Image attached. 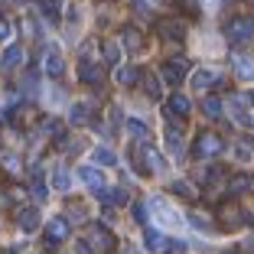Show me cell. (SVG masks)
Instances as JSON below:
<instances>
[{"label": "cell", "mask_w": 254, "mask_h": 254, "mask_svg": "<svg viewBox=\"0 0 254 254\" xmlns=\"http://www.w3.org/2000/svg\"><path fill=\"white\" fill-rule=\"evenodd\" d=\"M39 7H43V16L49 23L59 20V10H62V0H39Z\"/></svg>", "instance_id": "2e32d148"}, {"label": "cell", "mask_w": 254, "mask_h": 254, "mask_svg": "<svg viewBox=\"0 0 254 254\" xmlns=\"http://www.w3.org/2000/svg\"><path fill=\"white\" fill-rule=\"evenodd\" d=\"M7 254H16V251H7Z\"/></svg>", "instance_id": "60d3db41"}, {"label": "cell", "mask_w": 254, "mask_h": 254, "mask_svg": "<svg viewBox=\"0 0 254 254\" xmlns=\"http://www.w3.org/2000/svg\"><path fill=\"white\" fill-rule=\"evenodd\" d=\"M218 215H222L225 225H241V222H245V212H241V209H232V205H225Z\"/></svg>", "instance_id": "d6986e66"}, {"label": "cell", "mask_w": 254, "mask_h": 254, "mask_svg": "<svg viewBox=\"0 0 254 254\" xmlns=\"http://www.w3.org/2000/svg\"><path fill=\"white\" fill-rule=\"evenodd\" d=\"M238 160H251V143H245V140H238Z\"/></svg>", "instance_id": "e575fe53"}, {"label": "cell", "mask_w": 254, "mask_h": 254, "mask_svg": "<svg viewBox=\"0 0 254 254\" xmlns=\"http://www.w3.org/2000/svg\"><path fill=\"white\" fill-rule=\"evenodd\" d=\"M232 118L238 121V124H251V118H248V108H245V101H241V98H232Z\"/></svg>", "instance_id": "e0dca14e"}, {"label": "cell", "mask_w": 254, "mask_h": 254, "mask_svg": "<svg viewBox=\"0 0 254 254\" xmlns=\"http://www.w3.org/2000/svg\"><path fill=\"white\" fill-rule=\"evenodd\" d=\"M118 82H121V85H134V82H140V72H137L134 65H124V68L118 72Z\"/></svg>", "instance_id": "603a6c76"}, {"label": "cell", "mask_w": 254, "mask_h": 254, "mask_svg": "<svg viewBox=\"0 0 254 254\" xmlns=\"http://www.w3.org/2000/svg\"><path fill=\"white\" fill-rule=\"evenodd\" d=\"M101 199H105L108 205H121L127 195H124V189H111V192H101Z\"/></svg>", "instance_id": "1f68e13d"}, {"label": "cell", "mask_w": 254, "mask_h": 254, "mask_svg": "<svg viewBox=\"0 0 254 254\" xmlns=\"http://www.w3.org/2000/svg\"><path fill=\"white\" fill-rule=\"evenodd\" d=\"M140 153H143V163H147V166H143V170H150V173H163V170H166V163H163V160H160V153H157V150L143 147Z\"/></svg>", "instance_id": "4fadbf2b"}, {"label": "cell", "mask_w": 254, "mask_h": 254, "mask_svg": "<svg viewBox=\"0 0 254 254\" xmlns=\"http://www.w3.org/2000/svg\"><path fill=\"white\" fill-rule=\"evenodd\" d=\"M183 33H186V30H183L180 20H160V36H163V39H170V43H180Z\"/></svg>", "instance_id": "ba28073f"}, {"label": "cell", "mask_w": 254, "mask_h": 254, "mask_svg": "<svg viewBox=\"0 0 254 254\" xmlns=\"http://www.w3.org/2000/svg\"><path fill=\"white\" fill-rule=\"evenodd\" d=\"M91 245H95L98 251H111V248H114V238H111V232H108V228H95V232H91Z\"/></svg>", "instance_id": "5bb4252c"}, {"label": "cell", "mask_w": 254, "mask_h": 254, "mask_svg": "<svg viewBox=\"0 0 254 254\" xmlns=\"http://www.w3.org/2000/svg\"><path fill=\"white\" fill-rule=\"evenodd\" d=\"M43 134L46 137H56V134H59V121H53V118L43 121Z\"/></svg>", "instance_id": "836d02e7"}, {"label": "cell", "mask_w": 254, "mask_h": 254, "mask_svg": "<svg viewBox=\"0 0 254 254\" xmlns=\"http://www.w3.org/2000/svg\"><path fill=\"white\" fill-rule=\"evenodd\" d=\"M16 222H20L23 232H36V225H39V212H36V209H20V212H16Z\"/></svg>", "instance_id": "7c38bea8"}, {"label": "cell", "mask_w": 254, "mask_h": 254, "mask_svg": "<svg viewBox=\"0 0 254 254\" xmlns=\"http://www.w3.org/2000/svg\"><path fill=\"white\" fill-rule=\"evenodd\" d=\"M33 195H36V199H39V202H43V199H46V183H43V180H39V176H36V183H33Z\"/></svg>", "instance_id": "d590c367"}, {"label": "cell", "mask_w": 254, "mask_h": 254, "mask_svg": "<svg viewBox=\"0 0 254 254\" xmlns=\"http://www.w3.org/2000/svg\"><path fill=\"white\" fill-rule=\"evenodd\" d=\"M202 111L209 114V118H218V114H222V101H218V98H205V101H202Z\"/></svg>", "instance_id": "484cf974"}, {"label": "cell", "mask_w": 254, "mask_h": 254, "mask_svg": "<svg viewBox=\"0 0 254 254\" xmlns=\"http://www.w3.org/2000/svg\"><path fill=\"white\" fill-rule=\"evenodd\" d=\"M65 235H68V222L62 215H56L53 222H49V228H46V241H56V245H59Z\"/></svg>", "instance_id": "9c48e42d"}, {"label": "cell", "mask_w": 254, "mask_h": 254, "mask_svg": "<svg viewBox=\"0 0 254 254\" xmlns=\"http://www.w3.org/2000/svg\"><path fill=\"white\" fill-rule=\"evenodd\" d=\"M189 222L195 225V232H209V218L202 215V212H189Z\"/></svg>", "instance_id": "d6a6232c"}, {"label": "cell", "mask_w": 254, "mask_h": 254, "mask_svg": "<svg viewBox=\"0 0 254 254\" xmlns=\"http://www.w3.org/2000/svg\"><path fill=\"white\" fill-rule=\"evenodd\" d=\"M166 150H170L176 160H183V153H186V140H183L180 130H166Z\"/></svg>", "instance_id": "30bf717a"}, {"label": "cell", "mask_w": 254, "mask_h": 254, "mask_svg": "<svg viewBox=\"0 0 254 254\" xmlns=\"http://www.w3.org/2000/svg\"><path fill=\"white\" fill-rule=\"evenodd\" d=\"M147 209L153 212V222H157L160 228H180V225H183L180 212H173L170 205H166V199H160V195L147 199Z\"/></svg>", "instance_id": "6da1fadb"}, {"label": "cell", "mask_w": 254, "mask_h": 254, "mask_svg": "<svg viewBox=\"0 0 254 254\" xmlns=\"http://www.w3.org/2000/svg\"><path fill=\"white\" fill-rule=\"evenodd\" d=\"M248 98H251V105H254V95H248Z\"/></svg>", "instance_id": "ab89813d"}, {"label": "cell", "mask_w": 254, "mask_h": 254, "mask_svg": "<svg viewBox=\"0 0 254 254\" xmlns=\"http://www.w3.org/2000/svg\"><path fill=\"white\" fill-rule=\"evenodd\" d=\"M3 163H7V166H10V170H13V173L20 170V160H16L13 153H3Z\"/></svg>", "instance_id": "74e56055"}, {"label": "cell", "mask_w": 254, "mask_h": 254, "mask_svg": "<svg viewBox=\"0 0 254 254\" xmlns=\"http://www.w3.org/2000/svg\"><path fill=\"white\" fill-rule=\"evenodd\" d=\"M225 150V143H222V137L218 134H199V140H195V157L199 160H212V157H218Z\"/></svg>", "instance_id": "3957f363"}, {"label": "cell", "mask_w": 254, "mask_h": 254, "mask_svg": "<svg viewBox=\"0 0 254 254\" xmlns=\"http://www.w3.org/2000/svg\"><path fill=\"white\" fill-rule=\"evenodd\" d=\"M118 59H121V46L118 43H105V62H108V65H114Z\"/></svg>", "instance_id": "4dcf8cb0"}, {"label": "cell", "mask_w": 254, "mask_h": 254, "mask_svg": "<svg viewBox=\"0 0 254 254\" xmlns=\"http://www.w3.org/2000/svg\"><path fill=\"white\" fill-rule=\"evenodd\" d=\"M78 176H82V183H85V186H91L98 195L105 192V176H101V170H98V166H82V170H78Z\"/></svg>", "instance_id": "8992f818"}, {"label": "cell", "mask_w": 254, "mask_h": 254, "mask_svg": "<svg viewBox=\"0 0 254 254\" xmlns=\"http://www.w3.org/2000/svg\"><path fill=\"white\" fill-rule=\"evenodd\" d=\"M173 189H176V192H183V195H195V189L189 186V183H173Z\"/></svg>", "instance_id": "8d00e7d4"}, {"label": "cell", "mask_w": 254, "mask_h": 254, "mask_svg": "<svg viewBox=\"0 0 254 254\" xmlns=\"http://www.w3.org/2000/svg\"><path fill=\"white\" fill-rule=\"evenodd\" d=\"M170 111L173 114H189V111H192V105H189V98H183L180 91H176V95L170 98Z\"/></svg>", "instance_id": "ac0fdd59"}, {"label": "cell", "mask_w": 254, "mask_h": 254, "mask_svg": "<svg viewBox=\"0 0 254 254\" xmlns=\"http://www.w3.org/2000/svg\"><path fill=\"white\" fill-rule=\"evenodd\" d=\"M232 65H235V72H238L241 82H254V59H251V56L235 53L232 56Z\"/></svg>", "instance_id": "5b68a950"}, {"label": "cell", "mask_w": 254, "mask_h": 254, "mask_svg": "<svg viewBox=\"0 0 254 254\" xmlns=\"http://www.w3.org/2000/svg\"><path fill=\"white\" fill-rule=\"evenodd\" d=\"M147 248H153V251H163V248H166V238L153 228V225L147 228Z\"/></svg>", "instance_id": "ffe728a7"}, {"label": "cell", "mask_w": 254, "mask_h": 254, "mask_svg": "<svg viewBox=\"0 0 254 254\" xmlns=\"http://www.w3.org/2000/svg\"><path fill=\"white\" fill-rule=\"evenodd\" d=\"M143 88H147L150 98H160V88H163V85H160V78H153V75H143Z\"/></svg>", "instance_id": "f1b7e54d"}, {"label": "cell", "mask_w": 254, "mask_h": 254, "mask_svg": "<svg viewBox=\"0 0 254 254\" xmlns=\"http://www.w3.org/2000/svg\"><path fill=\"white\" fill-rule=\"evenodd\" d=\"M254 183H251V176H238V180H232L228 183V192H248Z\"/></svg>", "instance_id": "83f0119b"}, {"label": "cell", "mask_w": 254, "mask_h": 254, "mask_svg": "<svg viewBox=\"0 0 254 254\" xmlns=\"http://www.w3.org/2000/svg\"><path fill=\"white\" fill-rule=\"evenodd\" d=\"M53 186L59 189V192H65V189L72 186V180H68V170H65L62 163H56V166H53Z\"/></svg>", "instance_id": "9a60e30c"}, {"label": "cell", "mask_w": 254, "mask_h": 254, "mask_svg": "<svg viewBox=\"0 0 254 254\" xmlns=\"http://www.w3.org/2000/svg\"><path fill=\"white\" fill-rule=\"evenodd\" d=\"M186 72H189V62L186 59H170V62H163V82H170V85H180L183 78H186Z\"/></svg>", "instance_id": "277c9868"}, {"label": "cell", "mask_w": 254, "mask_h": 254, "mask_svg": "<svg viewBox=\"0 0 254 254\" xmlns=\"http://www.w3.org/2000/svg\"><path fill=\"white\" fill-rule=\"evenodd\" d=\"M0 39H10V23L0 20Z\"/></svg>", "instance_id": "f35d334b"}, {"label": "cell", "mask_w": 254, "mask_h": 254, "mask_svg": "<svg viewBox=\"0 0 254 254\" xmlns=\"http://www.w3.org/2000/svg\"><path fill=\"white\" fill-rule=\"evenodd\" d=\"M114 163H118V157H114L108 147H98L95 150V166H114Z\"/></svg>", "instance_id": "7402d4cb"}, {"label": "cell", "mask_w": 254, "mask_h": 254, "mask_svg": "<svg viewBox=\"0 0 254 254\" xmlns=\"http://www.w3.org/2000/svg\"><path fill=\"white\" fill-rule=\"evenodd\" d=\"M62 68H65V62H62L59 49L49 46V49H46V72H49V75H62Z\"/></svg>", "instance_id": "8fae6325"}, {"label": "cell", "mask_w": 254, "mask_h": 254, "mask_svg": "<svg viewBox=\"0 0 254 254\" xmlns=\"http://www.w3.org/2000/svg\"><path fill=\"white\" fill-rule=\"evenodd\" d=\"M127 134L130 137H147V124L140 118H127Z\"/></svg>", "instance_id": "d4e9b609"}, {"label": "cell", "mask_w": 254, "mask_h": 254, "mask_svg": "<svg viewBox=\"0 0 254 254\" xmlns=\"http://www.w3.org/2000/svg\"><path fill=\"white\" fill-rule=\"evenodd\" d=\"M20 62H23V46H10L7 56H3V68H13V65H20Z\"/></svg>", "instance_id": "44dd1931"}, {"label": "cell", "mask_w": 254, "mask_h": 254, "mask_svg": "<svg viewBox=\"0 0 254 254\" xmlns=\"http://www.w3.org/2000/svg\"><path fill=\"white\" fill-rule=\"evenodd\" d=\"M124 43H127V49H134V53H137V49H143V39H140V33H137L134 30V26H127V30H124Z\"/></svg>", "instance_id": "cb8c5ba5"}, {"label": "cell", "mask_w": 254, "mask_h": 254, "mask_svg": "<svg viewBox=\"0 0 254 254\" xmlns=\"http://www.w3.org/2000/svg\"><path fill=\"white\" fill-rule=\"evenodd\" d=\"M88 114H91L88 105H75L72 108V124H85V121H88Z\"/></svg>", "instance_id": "f546056e"}, {"label": "cell", "mask_w": 254, "mask_h": 254, "mask_svg": "<svg viewBox=\"0 0 254 254\" xmlns=\"http://www.w3.org/2000/svg\"><path fill=\"white\" fill-rule=\"evenodd\" d=\"M225 36L232 39L235 46H245L254 39V16H235L228 26H225Z\"/></svg>", "instance_id": "7a4b0ae2"}, {"label": "cell", "mask_w": 254, "mask_h": 254, "mask_svg": "<svg viewBox=\"0 0 254 254\" xmlns=\"http://www.w3.org/2000/svg\"><path fill=\"white\" fill-rule=\"evenodd\" d=\"M222 82V75L215 72V68H199V72L192 75V88L195 91H205V88H212V85H218Z\"/></svg>", "instance_id": "52a82bcc"}, {"label": "cell", "mask_w": 254, "mask_h": 254, "mask_svg": "<svg viewBox=\"0 0 254 254\" xmlns=\"http://www.w3.org/2000/svg\"><path fill=\"white\" fill-rule=\"evenodd\" d=\"M78 78H82V82H88V85H95V82H101V72H98L95 65H82Z\"/></svg>", "instance_id": "4316f807"}]
</instances>
